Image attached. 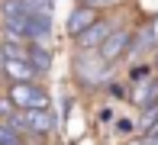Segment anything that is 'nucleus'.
Returning a JSON list of instances; mask_svg holds the SVG:
<instances>
[{
    "mask_svg": "<svg viewBox=\"0 0 158 145\" xmlns=\"http://www.w3.org/2000/svg\"><path fill=\"white\" fill-rule=\"evenodd\" d=\"M6 100H10L19 113H26V110H48V90H42L39 84H10Z\"/></svg>",
    "mask_w": 158,
    "mask_h": 145,
    "instance_id": "1",
    "label": "nucleus"
},
{
    "mask_svg": "<svg viewBox=\"0 0 158 145\" xmlns=\"http://www.w3.org/2000/svg\"><path fill=\"white\" fill-rule=\"evenodd\" d=\"M113 32H116V23H113V19H97V23L90 26V29H84L74 42H77L81 52H100V45H103Z\"/></svg>",
    "mask_w": 158,
    "mask_h": 145,
    "instance_id": "2",
    "label": "nucleus"
},
{
    "mask_svg": "<svg viewBox=\"0 0 158 145\" xmlns=\"http://www.w3.org/2000/svg\"><path fill=\"white\" fill-rule=\"evenodd\" d=\"M129 42H132V32H129V29H119L116 26V32L110 35V39L103 42V45H100V58H103L106 64H113V61H119V58H123L126 52H129Z\"/></svg>",
    "mask_w": 158,
    "mask_h": 145,
    "instance_id": "3",
    "label": "nucleus"
},
{
    "mask_svg": "<svg viewBox=\"0 0 158 145\" xmlns=\"http://www.w3.org/2000/svg\"><path fill=\"white\" fill-rule=\"evenodd\" d=\"M97 19H100V13H97V10H90V6H81V3H77L74 10H71L68 23H64V32H68L71 39H77V35H81L84 29H90Z\"/></svg>",
    "mask_w": 158,
    "mask_h": 145,
    "instance_id": "4",
    "label": "nucleus"
},
{
    "mask_svg": "<svg viewBox=\"0 0 158 145\" xmlns=\"http://www.w3.org/2000/svg\"><path fill=\"white\" fill-rule=\"evenodd\" d=\"M0 74L10 77V84H35V71L29 68V61H16V58H3Z\"/></svg>",
    "mask_w": 158,
    "mask_h": 145,
    "instance_id": "5",
    "label": "nucleus"
},
{
    "mask_svg": "<svg viewBox=\"0 0 158 145\" xmlns=\"http://www.w3.org/2000/svg\"><path fill=\"white\" fill-rule=\"evenodd\" d=\"M23 119H26V129L35 132V135H52L55 132V116H52V110H26Z\"/></svg>",
    "mask_w": 158,
    "mask_h": 145,
    "instance_id": "6",
    "label": "nucleus"
},
{
    "mask_svg": "<svg viewBox=\"0 0 158 145\" xmlns=\"http://www.w3.org/2000/svg\"><path fill=\"white\" fill-rule=\"evenodd\" d=\"M129 100H132L139 110H148V106L158 103V77H148L145 84H135L132 93H129Z\"/></svg>",
    "mask_w": 158,
    "mask_h": 145,
    "instance_id": "7",
    "label": "nucleus"
},
{
    "mask_svg": "<svg viewBox=\"0 0 158 145\" xmlns=\"http://www.w3.org/2000/svg\"><path fill=\"white\" fill-rule=\"evenodd\" d=\"M26 61L35 74H45L52 71V48L48 45H26Z\"/></svg>",
    "mask_w": 158,
    "mask_h": 145,
    "instance_id": "8",
    "label": "nucleus"
},
{
    "mask_svg": "<svg viewBox=\"0 0 158 145\" xmlns=\"http://www.w3.org/2000/svg\"><path fill=\"white\" fill-rule=\"evenodd\" d=\"M29 13H32L29 0H0V19H19Z\"/></svg>",
    "mask_w": 158,
    "mask_h": 145,
    "instance_id": "9",
    "label": "nucleus"
},
{
    "mask_svg": "<svg viewBox=\"0 0 158 145\" xmlns=\"http://www.w3.org/2000/svg\"><path fill=\"white\" fill-rule=\"evenodd\" d=\"M155 126H158V103L148 106V110H142V116H139V129L142 132H152Z\"/></svg>",
    "mask_w": 158,
    "mask_h": 145,
    "instance_id": "10",
    "label": "nucleus"
},
{
    "mask_svg": "<svg viewBox=\"0 0 158 145\" xmlns=\"http://www.w3.org/2000/svg\"><path fill=\"white\" fill-rule=\"evenodd\" d=\"M148 77H155V74H152V64H145V61L135 64V68L129 71V84H132V87H135V84H145Z\"/></svg>",
    "mask_w": 158,
    "mask_h": 145,
    "instance_id": "11",
    "label": "nucleus"
},
{
    "mask_svg": "<svg viewBox=\"0 0 158 145\" xmlns=\"http://www.w3.org/2000/svg\"><path fill=\"white\" fill-rule=\"evenodd\" d=\"M0 145H23V135H16L6 122H0Z\"/></svg>",
    "mask_w": 158,
    "mask_h": 145,
    "instance_id": "12",
    "label": "nucleus"
},
{
    "mask_svg": "<svg viewBox=\"0 0 158 145\" xmlns=\"http://www.w3.org/2000/svg\"><path fill=\"white\" fill-rule=\"evenodd\" d=\"M55 3H58V0H29V6H32V13H45V16H52V10H55Z\"/></svg>",
    "mask_w": 158,
    "mask_h": 145,
    "instance_id": "13",
    "label": "nucleus"
},
{
    "mask_svg": "<svg viewBox=\"0 0 158 145\" xmlns=\"http://www.w3.org/2000/svg\"><path fill=\"white\" fill-rule=\"evenodd\" d=\"M16 113H19V110L10 103V100H6V97H0V122H10Z\"/></svg>",
    "mask_w": 158,
    "mask_h": 145,
    "instance_id": "14",
    "label": "nucleus"
},
{
    "mask_svg": "<svg viewBox=\"0 0 158 145\" xmlns=\"http://www.w3.org/2000/svg\"><path fill=\"white\" fill-rule=\"evenodd\" d=\"M77 3H81V6H90V10H103V6H119V3H123V0H77Z\"/></svg>",
    "mask_w": 158,
    "mask_h": 145,
    "instance_id": "15",
    "label": "nucleus"
},
{
    "mask_svg": "<svg viewBox=\"0 0 158 145\" xmlns=\"http://www.w3.org/2000/svg\"><path fill=\"white\" fill-rule=\"evenodd\" d=\"M135 126H139V122L129 119V116H119V119H116V129H119V132H132Z\"/></svg>",
    "mask_w": 158,
    "mask_h": 145,
    "instance_id": "16",
    "label": "nucleus"
},
{
    "mask_svg": "<svg viewBox=\"0 0 158 145\" xmlns=\"http://www.w3.org/2000/svg\"><path fill=\"white\" fill-rule=\"evenodd\" d=\"M106 90H110L113 97H126V93H123V84H110V87H106Z\"/></svg>",
    "mask_w": 158,
    "mask_h": 145,
    "instance_id": "17",
    "label": "nucleus"
},
{
    "mask_svg": "<svg viewBox=\"0 0 158 145\" xmlns=\"http://www.w3.org/2000/svg\"><path fill=\"white\" fill-rule=\"evenodd\" d=\"M148 29H152V39H155V45H158V16L148 23Z\"/></svg>",
    "mask_w": 158,
    "mask_h": 145,
    "instance_id": "18",
    "label": "nucleus"
},
{
    "mask_svg": "<svg viewBox=\"0 0 158 145\" xmlns=\"http://www.w3.org/2000/svg\"><path fill=\"white\" fill-rule=\"evenodd\" d=\"M113 119V110H100V126H103V122H110Z\"/></svg>",
    "mask_w": 158,
    "mask_h": 145,
    "instance_id": "19",
    "label": "nucleus"
}]
</instances>
